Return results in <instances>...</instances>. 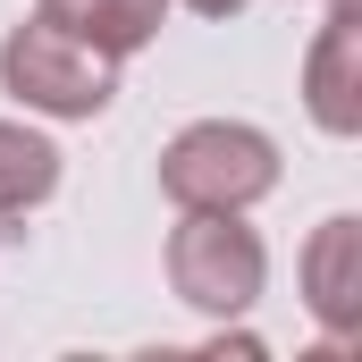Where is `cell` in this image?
<instances>
[{
    "label": "cell",
    "mask_w": 362,
    "mask_h": 362,
    "mask_svg": "<svg viewBox=\"0 0 362 362\" xmlns=\"http://www.w3.org/2000/svg\"><path fill=\"white\" fill-rule=\"evenodd\" d=\"M59 194V144L25 118H0V219H25Z\"/></svg>",
    "instance_id": "cell-7"
},
{
    "label": "cell",
    "mask_w": 362,
    "mask_h": 362,
    "mask_svg": "<svg viewBox=\"0 0 362 362\" xmlns=\"http://www.w3.org/2000/svg\"><path fill=\"white\" fill-rule=\"evenodd\" d=\"M169 295L202 320H245L270 286V245L245 228V211H185L169 228Z\"/></svg>",
    "instance_id": "cell-3"
},
{
    "label": "cell",
    "mask_w": 362,
    "mask_h": 362,
    "mask_svg": "<svg viewBox=\"0 0 362 362\" xmlns=\"http://www.w3.org/2000/svg\"><path fill=\"white\" fill-rule=\"evenodd\" d=\"M177 8H194V17H245L253 0H177Z\"/></svg>",
    "instance_id": "cell-8"
},
{
    "label": "cell",
    "mask_w": 362,
    "mask_h": 362,
    "mask_svg": "<svg viewBox=\"0 0 362 362\" xmlns=\"http://www.w3.org/2000/svg\"><path fill=\"white\" fill-rule=\"evenodd\" d=\"M303 110L320 135H362V0H329L312 51H303Z\"/></svg>",
    "instance_id": "cell-4"
},
{
    "label": "cell",
    "mask_w": 362,
    "mask_h": 362,
    "mask_svg": "<svg viewBox=\"0 0 362 362\" xmlns=\"http://www.w3.org/2000/svg\"><path fill=\"white\" fill-rule=\"evenodd\" d=\"M51 25H68V34H85L93 51H110V59H135L160 25H169V0H34Z\"/></svg>",
    "instance_id": "cell-6"
},
{
    "label": "cell",
    "mask_w": 362,
    "mask_h": 362,
    "mask_svg": "<svg viewBox=\"0 0 362 362\" xmlns=\"http://www.w3.org/2000/svg\"><path fill=\"white\" fill-rule=\"evenodd\" d=\"M295 278H303V312L329 329V346H354L362 337V219L354 211H329L312 228Z\"/></svg>",
    "instance_id": "cell-5"
},
{
    "label": "cell",
    "mask_w": 362,
    "mask_h": 362,
    "mask_svg": "<svg viewBox=\"0 0 362 362\" xmlns=\"http://www.w3.org/2000/svg\"><path fill=\"white\" fill-rule=\"evenodd\" d=\"M0 93L34 118H101L118 101V59L34 8L25 25L0 34Z\"/></svg>",
    "instance_id": "cell-2"
},
{
    "label": "cell",
    "mask_w": 362,
    "mask_h": 362,
    "mask_svg": "<svg viewBox=\"0 0 362 362\" xmlns=\"http://www.w3.org/2000/svg\"><path fill=\"white\" fill-rule=\"evenodd\" d=\"M0 236H8V219H0Z\"/></svg>",
    "instance_id": "cell-9"
},
{
    "label": "cell",
    "mask_w": 362,
    "mask_h": 362,
    "mask_svg": "<svg viewBox=\"0 0 362 362\" xmlns=\"http://www.w3.org/2000/svg\"><path fill=\"white\" fill-rule=\"evenodd\" d=\"M278 144L253 118H194L160 144V194L177 211H253L278 194Z\"/></svg>",
    "instance_id": "cell-1"
}]
</instances>
